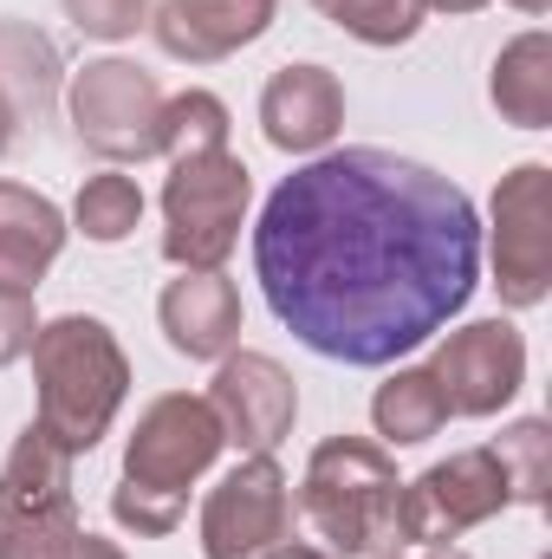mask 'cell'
I'll list each match as a JSON object with an SVG mask.
<instances>
[{
	"label": "cell",
	"mask_w": 552,
	"mask_h": 559,
	"mask_svg": "<svg viewBox=\"0 0 552 559\" xmlns=\"http://www.w3.org/2000/svg\"><path fill=\"white\" fill-rule=\"evenodd\" d=\"M254 274L274 319L332 365H397L481 286V215L461 182L397 150H325L261 209Z\"/></svg>",
	"instance_id": "obj_1"
},
{
	"label": "cell",
	"mask_w": 552,
	"mask_h": 559,
	"mask_svg": "<svg viewBox=\"0 0 552 559\" xmlns=\"http://www.w3.org/2000/svg\"><path fill=\"white\" fill-rule=\"evenodd\" d=\"M33 384H39V429L72 449L92 455L131 397V358L118 345V332L92 312H65V319H39L33 332Z\"/></svg>",
	"instance_id": "obj_2"
},
{
	"label": "cell",
	"mask_w": 552,
	"mask_h": 559,
	"mask_svg": "<svg viewBox=\"0 0 552 559\" xmlns=\"http://www.w3.org/2000/svg\"><path fill=\"white\" fill-rule=\"evenodd\" d=\"M397 501H404L397 455L371 436H325L305 462V481H299V514L345 559H377L404 547Z\"/></svg>",
	"instance_id": "obj_3"
},
{
	"label": "cell",
	"mask_w": 552,
	"mask_h": 559,
	"mask_svg": "<svg viewBox=\"0 0 552 559\" xmlns=\"http://www.w3.org/2000/svg\"><path fill=\"white\" fill-rule=\"evenodd\" d=\"M254 202V176L235 150L176 156L163 182V261L182 274H221Z\"/></svg>",
	"instance_id": "obj_4"
},
{
	"label": "cell",
	"mask_w": 552,
	"mask_h": 559,
	"mask_svg": "<svg viewBox=\"0 0 552 559\" xmlns=\"http://www.w3.org/2000/svg\"><path fill=\"white\" fill-rule=\"evenodd\" d=\"M72 449H59L39 423H26L0 462V514L13 521L7 559H52L85 521L72 501Z\"/></svg>",
	"instance_id": "obj_5"
},
{
	"label": "cell",
	"mask_w": 552,
	"mask_h": 559,
	"mask_svg": "<svg viewBox=\"0 0 552 559\" xmlns=\"http://www.w3.org/2000/svg\"><path fill=\"white\" fill-rule=\"evenodd\" d=\"M221 449H228V436H221L215 404L195 397V391H169L143 411L131 442H124V481L189 508V488L215 468Z\"/></svg>",
	"instance_id": "obj_6"
},
{
	"label": "cell",
	"mask_w": 552,
	"mask_h": 559,
	"mask_svg": "<svg viewBox=\"0 0 552 559\" xmlns=\"http://www.w3.org/2000/svg\"><path fill=\"white\" fill-rule=\"evenodd\" d=\"M72 131L105 163L163 156V85L131 59H92L72 79Z\"/></svg>",
	"instance_id": "obj_7"
},
{
	"label": "cell",
	"mask_w": 552,
	"mask_h": 559,
	"mask_svg": "<svg viewBox=\"0 0 552 559\" xmlns=\"http://www.w3.org/2000/svg\"><path fill=\"white\" fill-rule=\"evenodd\" d=\"M501 508H514V495H507V475H501L494 449H461V455L422 468L416 481H404L397 540L404 547H455L468 527L494 521Z\"/></svg>",
	"instance_id": "obj_8"
},
{
	"label": "cell",
	"mask_w": 552,
	"mask_h": 559,
	"mask_svg": "<svg viewBox=\"0 0 552 559\" xmlns=\"http://www.w3.org/2000/svg\"><path fill=\"white\" fill-rule=\"evenodd\" d=\"M292 540V481L274 455H248L202 501V559H274Z\"/></svg>",
	"instance_id": "obj_9"
},
{
	"label": "cell",
	"mask_w": 552,
	"mask_h": 559,
	"mask_svg": "<svg viewBox=\"0 0 552 559\" xmlns=\"http://www.w3.org/2000/svg\"><path fill=\"white\" fill-rule=\"evenodd\" d=\"M494 293L527 312L552 293V169L520 163L494 189Z\"/></svg>",
	"instance_id": "obj_10"
},
{
	"label": "cell",
	"mask_w": 552,
	"mask_h": 559,
	"mask_svg": "<svg viewBox=\"0 0 552 559\" xmlns=\"http://www.w3.org/2000/svg\"><path fill=\"white\" fill-rule=\"evenodd\" d=\"M429 378H435L448 417H494L527 384V338L507 319H475L461 332H442Z\"/></svg>",
	"instance_id": "obj_11"
},
{
	"label": "cell",
	"mask_w": 552,
	"mask_h": 559,
	"mask_svg": "<svg viewBox=\"0 0 552 559\" xmlns=\"http://www.w3.org/2000/svg\"><path fill=\"white\" fill-rule=\"evenodd\" d=\"M208 404L221 417V436L241 449V455H274L279 442L292 436L299 417V384L292 371L267 358V352H228L215 384H208Z\"/></svg>",
	"instance_id": "obj_12"
},
{
	"label": "cell",
	"mask_w": 552,
	"mask_h": 559,
	"mask_svg": "<svg viewBox=\"0 0 552 559\" xmlns=\"http://www.w3.org/2000/svg\"><path fill=\"white\" fill-rule=\"evenodd\" d=\"M279 0H163L149 13V33L169 59L182 66H215L235 59L241 46H254L274 26Z\"/></svg>",
	"instance_id": "obj_13"
},
{
	"label": "cell",
	"mask_w": 552,
	"mask_h": 559,
	"mask_svg": "<svg viewBox=\"0 0 552 559\" xmlns=\"http://www.w3.org/2000/svg\"><path fill=\"white\" fill-rule=\"evenodd\" d=\"M261 131L286 156H325L345 131V85L325 66H279L261 92Z\"/></svg>",
	"instance_id": "obj_14"
},
{
	"label": "cell",
	"mask_w": 552,
	"mask_h": 559,
	"mask_svg": "<svg viewBox=\"0 0 552 559\" xmlns=\"http://www.w3.org/2000/svg\"><path fill=\"white\" fill-rule=\"evenodd\" d=\"M156 319L169 352L195 365H221L241 338V286L228 274H176L156 299Z\"/></svg>",
	"instance_id": "obj_15"
},
{
	"label": "cell",
	"mask_w": 552,
	"mask_h": 559,
	"mask_svg": "<svg viewBox=\"0 0 552 559\" xmlns=\"http://www.w3.org/2000/svg\"><path fill=\"white\" fill-rule=\"evenodd\" d=\"M65 215L39 189L0 182V286L7 293H39L46 267L65 254Z\"/></svg>",
	"instance_id": "obj_16"
},
{
	"label": "cell",
	"mask_w": 552,
	"mask_h": 559,
	"mask_svg": "<svg viewBox=\"0 0 552 559\" xmlns=\"http://www.w3.org/2000/svg\"><path fill=\"white\" fill-rule=\"evenodd\" d=\"M59 79H65L59 46L26 20H0V98L13 105V118L46 124L59 105Z\"/></svg>",
	"instance_id": "obj_17"
},
{
	"label": "cell",
	"mask_w": 552,
	"mask_h": 559,
	"mask_svg": "<svg viewBox=\"0 0 552 559\" xmlns=\"http://www.w3.org/2000/svg\"><path fill=\"white\" fill-rule=\"evenodd\" d=\"M488 92H494V111H501L507 124H520V131H547L552 124V33L533 26V33L507 39L501 59H494Z\"/></svg>",
	"instance_id": "obj_18"
},
{
	"label": "cell",
	"mask_w": 552,
	"mask_h": 559,
	"mask_svg": "<svg viewBox=\"0 0 552 559\" xmlns=\"http://www.w3.org/2000/svg\"><path fill=\"white\" fill-rule=\"evenodd\" d=\"M371 423H377V436H384L391 449H416V442H429V436L448 423V404H442L429 365H404L391 384H377V397H371Z\"/></svg>",
	"instance_id": "obj_19"
},
{
	"label": "cell",
	"mask_w": 552,
	"mask_h": 559,
	"mask_svg": "<svg viewBox=\"0 0 552 559\" xmlns=\"http://www.w3.org/2000/svg\"><path fill=\"white\" fill-rule=\"evenodd\" d=\"M137 222H143L137 176H124V169L85 176V189H79V202H72V228H79L85 241L118 248V241H131V235H137Z\"/></svg>",
	"instance_id": "obj_20"
},
{
	"label": "cell",
	"mask_w": 552,
	"mask_h": 559,
	"mask_svg": "<svg viewBox=\"0 0 552 559\" xmlns=\"http://www.w3.org/2000/svg\"><path fill=\"white\" fill-rule=\"evenodd\" d=\"M501 475H507V495L520 508H547V481H552V429L540 417H520L514 429H501V442H488Z\"/></svg>",
	"instance_id": "obj_21"
},
{
	"label": "cell",
	"mask_w": 552,
	"mask_h": 559,
	"mask_svg": "<svg viewBox=\"0 0 552 559\" xmlns=\"http://www.w3.org/2000/svg\"><path fill=\"white\" fill-rule=\"evenodd\" d=\"M208 150H228V105L202 85L163 98V156H208Z\"/></svg>",
	"instance_id": "obj_22"
},
{
	"label": "cell",
	"mask_w": 552,
	"mask_h": 559,
	"mask_svg": "<svg viewBox=\"0 0 552 559\" xmlns=\"http://www.w3.org/2000/svg\"><path fill=\"white\" fill-rule=\"evenodd\" d=\"M312 13H325L358 46H410L422 26L416 0H312Z\"/></svg>",
	"instance_id": "obj_23"
},
{
	"label": "cell",
	"mask_w": 552,
	"mask_h": 559,
	"mask_svg": "<svg viewBox=\"0 0 552 559\" xmlns=\"http://www.w3.org/2000/svg\"><path fill=\"white\" fill-rule=\"evenodd\" d=\"M111 521L131 527L137 540H163V534L182 527V501H169V495H143V488H131V481H118V495H111Z\"/></svg>",
	"instance_id": "obj_24"
},
{
	"label": "cell",
	"mask_w": 552,
	"mask_h": 559,
	"mask_svg": "<svg viewBox=\"0 0 552 559\" xmlns=\"http://www.w3.org/2000/svg\"><path fill=\"white\" fill-rule=\"evenodd\" d=\"M59 7L92 39H131L137 26H149V0H59Z\"/></svg>",
	"instance_id": "obj_25"
},
{
	"label": "cell",
	"mask_w": 552,
	"mask_h": 559,
	"mask_svg": "<svg viewBox=\"0 0 552 559\" xmlns=\"http://www.w3.org/2000/svg\"><path fill=\"white\" fill-rule=\"evenodd\" d=\"M33 332H39V306H33V293H7V286H0V371L20 365V358L33 352Z\"/></svg>",
	"instance_id": "obj_26"
},
{
	"label": "cell",
	"mask_w": 552,
	"mask_h": 559,
	"mask_svg": "<svg viewBox=\"0 0 552 559\" xmlns=\"http://www.w3.org/2000/svg\"><path fill=\"white\" fill-rule=\"evenodd\" d=\"M52 559H124V547H118V540H105V534H92V527H79V534H72Z\"/></svg>",
	"instance_id": "obj_27"
},
{
	"label": "cell",
	"mask_w": 552,
	"mask_h": 559,
	"mask_svg": "<svg viewBox=\"0 0 552 559\" xmlns=\"http://www.w3.org/2000/svg\"><path fill=\"white\" fill-rule=\"evenodd\" d=\"M488 0H416V13H481Z\"/></svg>",
	"instance_id": "obj_28"
},
{
	"label": "cell",
	"mask_w": 552,
	"mask_h": 559,
	"mask_svg": "<svg viewBox=\"0 0 552 559\" xmlns=\"http://www.w3.org/2000/svg\"><path fill=\"white\" fill-rule=\"evenodd\" d=\"M377 559H468L461 547H416V554H377Z\"/></svg>",
	"instance_id": "obj_29"
},
{
	"label": "cell",
	"mask_w": 552,
	"mask_h": 559,
	"mask_svg": "<svg viewBox=\"0 0 552 559\" xmlns=\"http://www.w3.org/2000/svg\"><path fill=\"white\" fill-rule=\"evenodd\" d=\"M13 131H20V118H13V105H7V98H0V156H7V150H13Z\"/></svg>",
	"instance_id": "obj_30"
},
{
	"label": "cell",
	"mask_w": 552,
	"mask_h": 559,
	"mask_svg": "<svg viewBox=\"0 0 552 559\" xmlns=\"http://www.w3.org/2000/svg\"><path fill=\"white\" fill-rule=\"evenodd\" d=\"M274 559H332V554H319V547H292V540H286Z\"/></svg>",
	"instance_id": "obj_31"
},
{
	"label": "cell",
	"mask_w": 552,
	"mask_h": 559,
	"mask_svg": "<svg viewBox=\"0 0 552 559\" xmlns=\"http://www.w3.org/2000/svg\"><path fill=\"white\" fill-rule=\"evenodd\" d=\"M514 7H520V13H533V20H540V13H547L552 0H514Z\"/></svg>",
	"instance_id": "obj_32"
},
{
	"label": "cell",
	"mask_w": 552,
	"mask_h": 559,
	"mask_svg": "<svg viewBox=\"0 0 552 559\" xmlns=\"http://www.w3.org/2000/svg\"><path fill=\"white\" fill-rule=\"evenodd\" d=\"M7 547H13V521L0 514V559H7Z\"/></svg>",
	"instance_id": "obj_33"
}]
</instances>
